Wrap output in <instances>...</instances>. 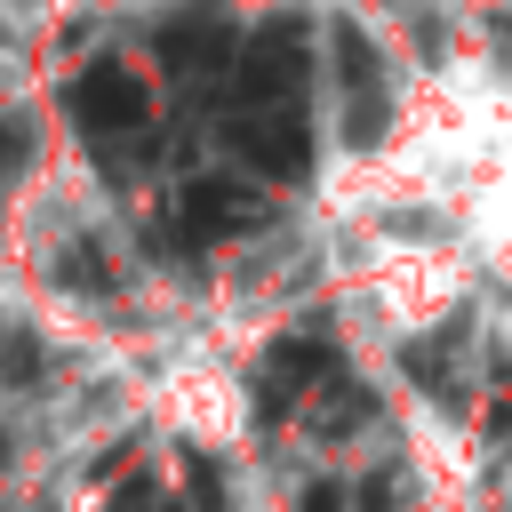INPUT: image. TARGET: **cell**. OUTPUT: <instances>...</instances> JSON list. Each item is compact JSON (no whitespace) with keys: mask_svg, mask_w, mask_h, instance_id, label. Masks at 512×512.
I'll list each match as a JSON object with an SVG mask.
<instances>
[{"mask_svg":"<svg viewBox=\"0 0 512 512\" xmlns=\"http://www.w3.org/2000/svg\"><path fill=\"white\" fill-rule=\"evenodd\" d=\"M64 104H72V120H80L88 144H128V136L152 128V88L128 64H104V56L64 88Z\"/></svg>","mask_w":512,"mask_h":512,"instance_id":"obj_1","label":"cell"},{"mask_svg":"<svg viewBox=\"0 0 512 512\" xmlns=\"http://www.w3.org/2000/svg\"><path fill=\"white\" fill-rule=\"evenodd\" d=\"M296 88H304V24H296V16H272V24L248 32V48H240V64H232V104H240V112H256V104H296Z\"/></svg>","mask_w":512,"mask_h":512,"instance_id":"obj_2","label":"cell"},{"mask_svg":"<svg viewBox=\"0 0 512 512\" xmlns=\"http://www.w3.org/2000/svg\"><path fill=\"white\" fill-rule=\"evenodd\" d=\"M224 144H232L256 176H272V184H296V176L312 168V128H304V112H296V104L232 112V120H224Z\"/></svg>","mask_w":512,"mask_h":512,"instance_id":"obj_3","label":"cell"},{"mask_svg":"<svg viewBox=\"0 0 512 512\" xmlns=\"http://www.w3.org/2000/svg\"><path fill=\"white\" fill-rule=\"evenodd\" d=\"M248 224H264V200L232 176H192L176 192V232L184 240H224V232H248Z\"/></svg>","mask_w":512,"mask_h":512,"instance_id":"obj_4","label":"cell"},{"mask_svg":"<svg viewBox=\"0 0 512 512\" xmlns=\"http://www.w3.org/2000/svg\"><path fill=\"white\" fill-rule=\"evenodd\" d=\"M152 56L176 72V80H200V72H216V64H232V24L216 16V8H192V16H168L160 32H152Z\"/></svg>","mask_w":512,"mask_h":512,"instance_id":"obj_5","label":"cell"},{"mask_svg":"<svg viewBox=\"0 0 512 512\" xmlns=\"http://www.w3.org/2000/svg\"><path fill=\"white\" fill-rule=\"evenodd\" d=\"M328 368H336V352H328L320 336H280V344L264 352V392H256V408L280 416V400H304L312 376H328Z\"/></svg>","mask_w":512,"mask_h":512,"instance_id":"obj_6","label":"cell"},{"mask_svg":"<svg viewBox=\"0 0 512 512\" xmlns=\"http://www.w3.org/2000/svg\"><path fill=\"white\" fill-rule=\"evenodd\" d=\"M184 480H192V504H200V512H224V472H216L208 456H184Z\"/></svg>","mask_w":512,"mask_h":512,"instance_id":"obj_7","label":"cell"},{"mask_svg":"<svg viewBox=\"0 0 512 512\" xmlns=\"http://www.w3.org/2000/svg\"><path fill=\"white\" fill-rule=\"evenodd\" d=\"M112 512H168V504H152V480H128V488L112 496Z\"/></svg>","mask_w":512,"mask_h":512,"instance_id":"obj_8","label":"cell"},{"mask_svg":"<svg viewBox=\"0 0 512 512\" xmlns=\"http://www.w3.org/2000/svg\"><path fill=\"white\" fill-rule=\"evenodd\" d=\"M304 512H344V488H336V480H312V488H304Z\"/></svg>","mask_w":512,"mask_h":512,"instance_id":"obj_9","label":"cell"},{"mask_svg":"<svg viewBox=\"0 0 512 512\" xmlns=\"http://www.w3.org/2000/svg\"><path fill=\"white\" fill-rule=\"evenodd\" d=\"M32 368H40V352H32L24 336H8V376H32Z\"/></svg>","mask_w":512,"mask_h":512,"instance_id":"obj_10","label":"cell"},{"mask_svg":"<svg viewBox=\"0 0 512 512\" xmlns=\"http://www.w3.org/2000/svg\"><path fill=\"white\" fill-rule=\"evenodd\" d=\"M384 504H392V472H376V480L360 488V512H384Z\"/></svg>","mask_w":512,"mask_h":512,"instance_id":"obj_11","label":"cell"},{"mask_svg":"<svg viewBox=\"0 0 512 512\" xmlns=\"http://www.w3.org/2000/svg\"><path fill=\"white\" fill-rule=\"evenodd\" d=\"M8 160H16V128L0 120V168H8Z\"/></svg>","mask_w":512,"mask_h":512,"instance_id":"obj_12","label":"cell"}]
</instances>
